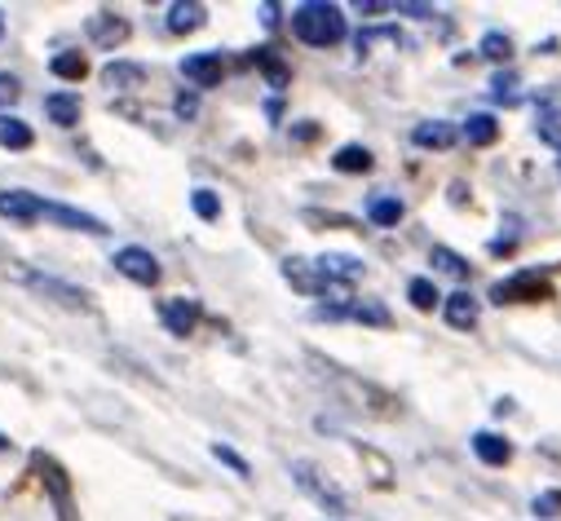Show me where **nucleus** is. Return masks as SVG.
I'll list each match as a JSON object with an SVG mask.
<instances>
[{"label": "nucleus", "instance_id": "obj_1", "mask_svg": "<svg viewBox=\"0 0 561 521\" xmlns=\"http://www.w3.org/2000/svg\"><path fill=\"white\" fill-rule=\"evenodd\" d=\"M310 362H314V371L336 389V398L350 403L354 412H363V416H371V420H393V416L402 412L389 389H380V384H371V380L345 371L341 362H332V358H323V354H310Z\"/></svg>", "mask_w": 561, "mask_h": 521}, {"label": "nucleus", "instance_id": "obj_2", "mask_svg": "<svg viewBox=\"0 0 561 521\" xmlns=\"http://www.w3.org/2000/svg\"><path fill=\"white\" fill-rule=\"evenodd\" d=\"M293 36L314 45V49H328V45H341L345 40V14L328 0H306V5L293 10Z\"/></svg>", "mask_w": 561, "mask_h": 521}, {"label": "nucleus", "instance_id": "obj_3", "mask_svg": "<svg viewBox=\"0 0 561 521\" xmlns=\"http://www.w3.org/2000/svg\"><path fill=\"white\" fill-rule=\"evenodd\" d=\"M552 275H557V266L517 270V275H508V279H500V283L491 288V301H495V305H543V301L557 297V292H552Z\"/></svg>", "mask_w": 561, "mask_h": 521}, {"label": "nucleus", "instance_id": "obj_4", "mask_svg": "<svg viewBox=\"0 0 561 521\" xmlns=\"http://www.w3.org/2000/svg\"><path fill=\"white\" fill-rule=\"evenodd\" d=\"M32 477L45 486V495L54 499L58 521H80L76 512V490H71V473L62 468V460H54L49 451H32Z\"/></svg>", "mask_w": 561, "mask_h": 521}, {"label": "nucleus", "instance_id": "obj_5", "mask_svg": "<svg viewBox=\"0 0 561 521\" xmlns=\"http://www.w3.org/2000/svg\"><path fill=\"white\" fill-rule=\"evenodd\" d=\"M293 477H297V486H301L310 499H319V503H323L332 517H345V512H350L345 495H341V490L328 482V473H319L310 460H297V464H293Z\"/></svg>", "mask_w": 561, "mask_h": 521}, {"label": "nucleus", "instance_id": "obj_6", "mask_svg": "<svg viewBox=\"0 0 561 521\" xmlns=\"http://www.w3.org/2000/svg\"><path fill=\"white\" fill-rule=\"evenodd\" d=\"M535 134L561 155V84H548L535 97Z\"/></svg>", "mask_w": 561, "mask_h": 521}, {"label": "nucleus", "instance_id": "obj_7", "mask_svg": "<svg viewBox=\"0 0 561 521\" xmlns=\"http://www.w3.org/2000/svg\"><path fill=\"white\" fill-rule=\"evenodd\" d=\"M111 260H115V270L124 279H133V283H142V288H156L160 283V260L147 247H119Z\"/></svg>", "mask_w": 561, "mask_h": 521}, {"label": "nucleus", "instance_id": "obj_8", "mask_svg": "<svg viewBox=\"0 0 561 521\" xmlns=\"http://www.w3.org/2000/svg\"><path fill=\"white\" fill-rule=\"evenodd\" d=\"M27 283H32V292H41V297H49L54 305H62V310H93V301H89V292L84 288H71V283H62V279H54V275H27Z\"/></svg>", "mask_w": 561, "mask_h": 521}, {"label": "nucleus", "instance_id": "obj_9", "mask_svg": "<svg viewBox=\"0 0 561 521\" xmlns=\"http://www.w3.org/2000/svg\"><path fill=\"white\" fill-rule=\"evenodd\" d=\"M128 32H133V27H128L119 14H111V10H98V14H89V23H84V36H89L98 49H115V45H124Z\"/></svg>", "mask_w": 561, "mask_h": 521}, {"label": "nucleus", "instance_id": "obj_10", "mask_svg": "<svg viewBox=\"0 0 561 521\" xmlns=\"http://www.w3.org/2000/svg\"><path fill=\"white\" fill-rule=\"evenodd\" d=\"M160 319H164V327L173 336H191L199 327V319H204V305L195 297H173V301L160 305Z\"/></svg>", "mask_w": 561, "mask_h": 521}, {"label": "nucleus", "instance_id": "obj_11", "mask_svg": "<svg viewBox=\"0 0 561 521\" xmlns=\"http://www.w3.org/2000/svg\"><path fill=\"white\" fill-rule=\"evenodd\" d=\"M182 76L195 89H217L226 80V58L221 54H191V58H182Z\"/></svg>", "mask_w": 561, "mask_h": 521}, {"label": "nucleus", "instance_id": "obj_12", "mask_svg": "<svg viewBox=\"0 0 561 521\" xmlns=\"http://www.w3.org/2000/svg\"><path fill=\"white\" fill-rule=\"evenodd\" d=\"M0 217L32 225V221L45 217V199H36L32 190H0Z\"/></svg>", "mask_w": 561, "mask_h": 521}, {"label": "nucleus", "instance_id": "obj_13", "mask_svg": "<svg viewBox=\"0 0 561 521\" xmlns=\"http://www.w3.org/2000/svg\"><path fill=\"white\" fill-rule=\"evenodd\" d=\"M248 62L274 84V89H288L293 84V67L284 62V58H278V49H270V45H256L252 54H248Z\"/></svg>", "mask_w": 561, "mask_h": 521}, {"label": "nucleus", "instance_id": "obj_14", "mask_svg": "<svg viewBox=\"0 0 561 521\" xmlns=\"http://www.w3.org/2000/svg\"><path fill=\"white\" fill-rule=\"evenodd\" d=\"M456 138H460V134H456L447 119H425V124L411 128V142L425 147V151H447V147H456Z\"/></svg>", "mask_w": 561, "mask_h": 521}, {"label": "nucleus", "instance_id": "obj_15", "mask_svg": "<svg viewBox=\"0 0 561 521\" xmlns=\"http://www.w3.org/2000/svg\"><path fill=\"white\" fill-rule=\"evenodd\" d=\"M45 221H58V225L84 230V234H106V225L93 212H80V208H67V204H45Z\"/></svg>", "mask_w": 561, "mask_h": 521}, {"label": "nucleus", "instance_id": "obj_16", "mask_svg": "<svg viewBox=\"0 0 561 521\" xmlns=\"http://www.w3.org/2000/svg\"><path fill=\"white\" fill-rule=\"evenodd\" d=\"M443 314H447V323H451L456 332H473V327H478V297H473V292H451Z\"/></svg>", "mask_w": 561, "mask_h": 521}, {"label": "nucleus", "instance_id": "obj_17", "mask_svg": "<svg viewBox=\"0 0 561 521\" xmlns=\"http://www.w3.org/2000/svg\"><path fill=\"white\" fill-rule=\"evenodd\" d=\"M473 455L482 460V464H491V468H504L508 460H513V447H508V438H500V433H473Z\"/></svg>", "mask_w": 561, "mask_h": 521}, {"label": "nucleus", "instance_id": "obj_18", "mask_svg": "<svg viewBox=\"0 0 561 521\" xmlns=\"http://www.w3.org/2000/svg\"><path fill=\"white\" fill-rule=\"evenodd\" d=\"M204 23H208V5H199V0L169 10V32H173V36H191V32H199Z\"/></svg>", "mask_w": 561, "mask_h": 521}, {"label": "nucleus", "instance_id": "obj_19", "mask_svg": "<svg viewBox=\"0 0 561 521\" xmlns=\"http://www.w3.org/2000/svg\"><path fill=\"white\" fill-rule=\"evenodd\" d=\"M45 115H49L54 124H62V128H76L80 115H84V106H80L76 93H49V97H45Z\"/></svg>", "mask_w": 561, "mask_h": 521}, {"label": "nucleus", "instance_id": "obj_20", "mask_svg": "<svg viewBox=\"0 0 561 521\" xmlns=\"http://www.w3.org/2000/svg\"><path fill=\"white\" fill-rule=\"evenodd\" d=\"M36 142V134L23 124V119H14V115H0V147L5 151H27Z\"/></svg>", "mask_w": 561, "mask_h": 521}, {"label": "nucleus", "instance_id": "obj_21", "mask_svg": "<svg viewBox=\"0 0 561 521\" xmlns=\"http://www.w3.org/2000/svg\"><path fill=\"white\" fill-rule=\"evenodd\" d=\"M319 266H323V275L336 279V283H354V279L363 275V260H358V256H341V252L319 256Z\"/></svg>", "mask_w": 561, "mask_h": 521}, {"label": "nucleus", "instance_id": "obj_22", "mask_svg": "<svg viewBox=\"0 0 561 521\" xmlns=\"http://www.w3.org/2000/svg\"><path fill=\"white\" fill-rule=\"evenodd\" d=\"M102 80L111 89H137V84H147V67H137V62H111L102 71Z\"/></svg>", "mask_w": 561, "mask_h": 521}, {"label": "nucleus", "instance_id": "obj_23", "mask_svg": "<svg viewBox=\"0 0 561 521\" xmlns=\"http://www.w3.org/2000/svg\"><path fill=\"white\" fill-rule=\"evenodd\" d=\"M465 138H469L473 147H491V142L500 138V119H495V115H469V119H465Z\"/></svg>", "mask_w": 561, "mask_h": 521}, {"label": "nucleus", "instance_id": "obj_24", "mask_svg": "<svg viewBox=\"0 0 561 521\" xmlns=\"http://www.w3.org/2000/svg\"><path fill=\"white\" fill-rule=\"evenodd\" d=\"M354 455L371 468V473H367V477H371V486H380V490H389V486H393V464H389L385 455H376L371 447H354Z\"/></svg>", "mask_w": 561, "mask_h": 521}, {"label": "nucleus", "instance_id": "obj_25", "mask_svg": "<svg viewBox=\"0 0 561 521\" xmlns=\"http://www.w3.org/2000/svg\"><path fill=\"white\" fill-rule=\"evenodd\" d=\"M49 71H54L58 80H84V76H89V58L76 54V49H67V54H54Z\"/></svg>", "mask_w": 561, "mask_h": 521}, {"label": "nucleus", "instance_id": "obj_26", "mask_svg": "<svg viewBox=\"0 0 561 521\" xmlns=\"http://www.w3.org/2000/svg\"><path fill=\"white\" fill-rule=\"evenodd\" d=\"M332 164H336V173H371V151L367 147H341L336 155H332Z\"/></svg>", "mask_w": 561, "mask_h": 521}, {"label": "nucleus", "instance_id": "obj_27", "mask_svg": "<svg viewBox=\"0 0 561 521\" xmlns=\"http://www.w3.org/2000/svg\"><path fill=\"white\" fill-rule=\"evenodd\" d=\"M301 221L314 225V230H358L354 217H345V212H323V208H306Z\"/></svg>", "mask_w": 561, "mask_h": 521}, {"label": "nucleus", "instance_id": "obj_28", "mask_svg": "<svg viewBox=\"0 0 561 521\" xmlns=\"http://www.w3.org/2000/svg\"><path fill=\"white\" fill-rule=\"evenodd\" d=\"M522 80H517V71H495V80H491V97L500 102V106H517L522 102V89H517Z\"/></svg>", "mask_w": 561, "mask_h": 521}, {"label": "nucleus", "instance_id": "obj_29", "mask_svg": "<svg viewBox=\"0 0 561 521\" xmlns=\"http://www.w3.org/2000/svg\"><path fill=\"white\" fill-rule=\"evenodd\" d=\"M350 319L367 323V327H393V314L380 305V301H354L350 305Z\"/></svg>", "mask_w": 561, "mask_h": 521}, {"label": "nucleus", "instance_id": "obj_30", "mask_svg": "<svg viewBox=\"0 0 561 521\" xmlns=\"http://www.w3.org/2000/svg\"><path fill=\"white\" fill-rule=\"evenodd\" d=\"M430 260H434V266H438V270H447V275H456V279H469V260H465L460 252H451V247H443V243H438V247L430 252Z\"/></svg>", "mask_w": 561, "mask_h": 521}, {"label": "nucleus", "instance_id": "obj_31", "mask_svg": "<svg viewBox=\"0 0 561 521\" xmlns=\"http://www.w3.org/2000/svg\"><path fill=\"white\" fill-rule=\"evenodd\" d=\"M367 217H371V225H398V221H402V204L376 195V199L367 204Z\"/></svg>", "mask_w": 561, "mask_h": 521}, {"label": "nucleus", "instance_id": "obj_32", "mask_svg": "<svg viewBox=\"0 0 561 521\" xmlns=\"http://www.w3.org/2000/svg\"><path fill=\"white\" fill-rule=\"evenodd\" d=\"M407 297H411L415 310H425V314L438 305V288H434L430 279H411V283H407Z\"/></svg>", "mask_w": 561, "mask_h": 521}, {"label": "nucleus", "instance_id": "obj_33", "mask_svg": "<svg viewBox=\"0 0 561 521\" xmlns=\"http://www.w3.org/2000/svg\"><path fill=\"white\" fill-rule=\"evenodd\" d=\"M482 58L508 62V58H513V40H508L504 32H486V36H482Z\"/></svg>", "mask_w": 561, "mask_h": 521}, {"label": "nucleus", "instance_id": "obj_34", "mask_svg": "<svg viewBox=\"0 0 561 521\" xmlns=\"http://www.w3.org/2000/svg\"><path fill=\"white\" fill-rule=\"evenodd\" d=\"M191 208H195V217H204V221H217V217H221V199H217L213 190H195V195H191Z\"/></svg>", "mask_w": 561, "mask_h": 521}, {"label": "nucleus", "instance_id": "obj_35", "mask_svg": "<svg viewBox=\"0 0 561 521\" xmlns=\"http://www.w3.org/2000/svg\"><path fill=\"white\" fill-rule=\"evenodd\" d=\"M213 455H217V460H221L226 468H234L239 477H252V464H248V460H243L239 451H230V447H221V442H217V447H213Z\"/></svg>", "mask_w": 561, "mask_h": 521}, {"label": "nucleus", "instance_id": "obj_36", "mask_svg": "<svg viewBox=\"0 0 561 521\" xmlns=\"http://www.w3.org/2000/svg\"><path fill=\"white\" fill-rule=\"evenodd\" d=\"M19 93H23L19 76H10V71H0V111H5V106H14V102H19Z\"/></svg>", "mask_w": 561, "mask_h": 521}, {"label": "nucleus", "instance_id": "obj_37", "mask_svg": "<svg viewBox=\"0 0 561 521\" xmlns=\"http://www.w3.org/2000/svg\"><path fill=\"white\" fill-rule=\"evenodd\" d=\"M535 517H561V490L535 495Z\"/></svg>", "mask_w": 561, "mask_h": 521}, {"label": "nucleus", "instance_id": "obj_38", "mask_svg": "<svg viewBox=\"0 0 561 521\" xmlns=\"http://www.w3.org/2000/svg\"><path fill=\"white\" fill-rule=\"evenodd\" d=\"M173 111H178L182 119H195V115H199V97H195V93H178V102H173Z\"/></svg>", "mask_w": 561, "mask_h": 521}, {"label": "nucleus", "instance_id": "obj_39", "mask_svg": "<svg viewBox=\"0 0 561 521\" xmlns=\"http://www.w3.org/2000/svg\"><path fill=\"white\" fill-rule=\"evenodd\" d=\"M398 14H411V19H434V5H393Z\"/></svg>", "mask_w": 561, "mask_h": 521}, {"label": "nucleus", "instance_id": "obj_40", "mask_svg": "<svg viewBox=\"0 0 561 521\" xmlns=\"http://www.w3.org/2000/svg\"><path fill=\"white\" fill-rule=\"evenodd\" d=\"M293 138H297V142H314V138H319V124H297Z\"/></svg>", "mask_w": 561, "mask_h": 521}, {"label": "nucleus", "instance_id": "obj_41", "mask_svg": "<svg viewBox=\"0 0 561 521\" xmlns=\"http://www.w3.org/2000/svg\"><path fill=\"white\" fill-rule=\"evenodd\" d=\"M261 19L274 27V23H278V5H261Z\"/></svg>", "mask_w": 561, "mask_h": 521}, {"label": "nucleus", "instance_id": "obj_42", "mask_svg": "<svg viewBox=\"0 0 561 521\" xmlns=\"http://www.w3.org/2000/svg\"><path fill=\"white\" fill-rule=\"evenodd\" d=\"M14 451V438H5V433H0V455H10Z\"/></svg>", "mask_w": 561, "mask_h": 521}, {"label": "nucleus", "instance_id": "obj_43", "mask_svg": "<svg viewBox=\"0 0 561 521\" xmlns=\"http://www.w3.org/2000/svg\"><path fill=\"white\" fill-rule=\"evenodd\" d=\"M0 36H5V14H0Z\"/></svg>", "mask_w": 561, "mask_h": 521}]
</instances>
